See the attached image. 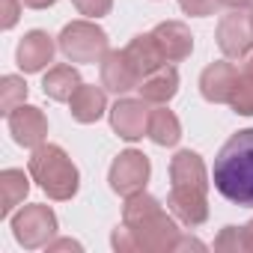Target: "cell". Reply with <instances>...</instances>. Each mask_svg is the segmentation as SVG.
<instances>
[{
    "label": "cell",
    "mask_w": 253,
    "mask_h": 253,
    "mask_svg": "<svg viewBox=\"0 0 253 253\" xmlns=\"http://www.w3.org/2000/svg\"><path fill=\"white\" fill-rule=\"evenodd\" d=\"M211 182L220 197L253 209V128L232 134L214 158Z\"/></svg>",
    "instance_id": "cell-1"
},
{
    "label": "cell",
    "mask_w": 253,
    "mask_h": 253,
    "mask_svg": "<svg viewBox=\"0 0 253 253\" xmlns=\"http://www.w3.org/2000/svg\"><path fill=\"white\" fill-rule=\"evenodd\" d=\"M122 226L131 235V250H176L179 229L161 203L143 191L131 194L122 209Z\"/></svg>",
    "instance_id": "cell-2"
},
{
    "label": "cell",
    "mask_w": 253,
    "mask_h": 253,
    "mask_svg": "<svg viewBox=\"0 0 253 253\" xmlns=\"http://www.w3.org/2000/svg\"><path fill=\"white\" fill-rule=\"evenodd\" d=\"M30 176L51 200H69L78 194V167L60 146H36L30 155Z\"/></svg>",
    "instance_id": "cell-3"
},
{
    "label": "cell",
    "mask_w": 253,
    "mask_h": 253,
    "mask_svg": "<svg viewBox=\"0 0 253 253\" xmlns=\"http://www.w3.org/2000/svg\"><path fill=\"white\" fill-rule=\"evenodd\" d=\"M60 51L72 63H98L107 54V33L89 21H72L60 33Z\"/></svg>",
    "instance_id": "cell-4"
},
{
    "label": "cell",
    "mask_w": 253,
    "mask_h": 253,
    "mask_svg": "<svg viewBox=\"0 0 253 253\" xmlns=\"http://www.w3.org/2000/svg\"><path fill=\"white\" fill-rule=\"evenodd\" d=\"M12 229H15L18 244L36 250V247H45L51 235L57 232V217L48 206H24L12 217Z\"/></svg>",
    "instance_id": "cell-5"
},
{
    "label": "cell",
    "mask_w": 253,
    "mask_h": 253,
    "mask_svg": "<svg viewBox=\"0 0 253 253\" xmlns=\"http://www.w3.org/2000/svg\"><path fill=\"white\" fill-rule=\"evenodd\" d=\"M146 179H149V158L137 149L122 152L110 164V188L122 197H131V194L143 191Z\"/></svg>",
    "instance_id": "cell-6"
},
{
    "label": "cell",
    "mask_w": 253,
    "mask_h": 253,
    "mask_svg": "<svg viewBox=\"0 0 253 253\" xmlns=\"http://www.w3.org/2000/svg\"><path fill=\"white\" fill-rule=\"evenodd\" d=\"M217 45L229 60H241L253 48V21L241 12H229L217 24Z\"/></svg>",
    "instance_id": "cell-7"
},
{
    "label": "cell",
    "mask_w": 253,
    "mask_h": 253,
    "mask_svg": "<svg viewBox=\"0 0 253 253\" xmlns=\"http://www.w3.org/2000/svg\"><path fill=\"white\" fill-rule=\"evenodd\" d=\"M149 107L143 101H134V98H122L113 104L110 110V125H113V131L125 140H137L143 137V131L149 128Z\"/></svg>",
    "instance_id": "cell-8"
},
{
    "label": "cell",
    "mask_w": 253,
    "mask_h": 253,
    "mask_svg": "<svg viewBox=\"0 0 253 253\" xmlns=\"http://www.w3.org/2000/svg\"><path fill=\"white\" fill-rule=\"evenodd\" d=\"M9 131L18 146H42V140L48 134V119L39 107L21 104L9 113Z\"/></svg>",
    "instance_id": "cell-9"
},
{
    "label": "cell",
    "mask_w": 253,
    "mask_h": 253,
    "mask_svg": "<svg viewBox=\"0 0 253 253\" xmlns=\"http://www.w3.org/2000/svg\"><path fill=\"white\" fill-rule=\"evenodd\" d=\"M101 84L110 92H128V89L140 86V75L128 63L125 51H107L104 54V60H101Z\"/></svg>",
    "instance_id": "cell-10"
},
{
    "label": "cell",
    "mask_w": 253,
    "mask_h": 253,
    "mask_svg": "<svg viewBox=\"0 0 253 253\" xmlns=\"http://www.w3.org/2000/svg\"><path fill=\"white\" fill-rule=\"evenodd\" d=\"M167 206L170 211L188 223V226H200L206 217H209V203H206V191H197V188H173L170 197H167Z\"/></svg>",
    "instance_id": "cell-11"
},
{
    "label": "cell",
    "mask_w": 253,
    "mask_h": 253,
    "mask_svg": "<svg viewBox=\"0 0 253 253\" xmlns=\"http://www.w3.org/2000/svg\"><path fill=\"white\" fill-rule=\"evenodd\" d=\"M152 36H155V42H158V48H161V54H164L167 63L185 60V57L191 54V48H194L191 30H188L185 24H179V21H164V24H158V27L152 30Z\"/></svg>",
    "instance_id": "cell-12"
},
{
    "label": "cell",
    "mask_w": 253,
    "mask_h": 253,
    "mask_svg": "<svg viewBox=\"0 0 253 253\" xmlns=\"http://www.w3.org/2000/svg\"><path fill=\"white\" fill-rule=\"evenodd\" d=\"M235 81H238V69L232 63H211L203 78H200V89L209 101H220V104H229L232 98V89H235Z\"/></svg>",
    "instance_id": "cell-13"
},
{
    "label": "cell",
    "mask_w": 253,
    "mask_h": 253,
    "mask_svg": "<svg viewBox=\"0 0 253 253\" xmlns=\"http://www.w3.org/2000/svg\"><path fill=\"white\" fill-rule=\"evenodd\" d=\"M125 57H128V63H131L134 72L140 75V81H143L146 75L158 72V69L167 63L152 33H146V36H134V39L128 42V48H125Z\"/></svg>",
    "instance_id": "cell-14"
},
{
    "label": "cell",
    "mask_w": 253,
    "mask_h": 253,
    "mask_svg": "<svg viewBox=\"0 0 253 253\" xmlns=\"http://www.w3.org/2000/svg\"><path fill=\"white\" fill-rule=\"evenodd\" d=\"M51 60H54V42H51L48 33L33 30V33H27L21 39V45H18V66L24 72H39Z\"/></svg>",
    "instance_id": "cell-15"
},
{
    "label": "cell",
    "mask_w": 253,
    "mask_h": 253,
    "mask_svg": "<svg viewBox=\"0 0 253 253\" xmlns=\"http://www.w3.org/2000/svg\"><path fill=\"white\" fill-rule=\"evenodd\" d=\"M170 179H173V188H197V191H206L209 182H206V167L200 161L197 152L185 149L173 158L170 164Z\"/></svg>",
    "instance_id": "cell-16"
},
{
    "label": "cell",
    "mask_w": 253,
    "mask_h": 253,
    "mask_svg": "<svg viewBox=\"0 0 253 253\" xmlns=\"http://www.w3.org/2000/svg\"><path fill=\"white\" fill-rule=\"evenodd\" d=\"M137 89H140L143 101L164 104V101H170V98L176 95V89H179V72H176L173 66H161L158 72L146 75V78L140 81Z\"/></svg>",
    "instance_id": "cell-17"
},
{
    "label": "cell",
    "mask_w": 253,
    "mask_h": 253,
    "mask_svg": "<svg viewBox=\"0 0 253 253\" xmlns=\"http://www.w3.org/2000/svg\"><path fill=\"white\" fill-rule=\"evenodd\" d=\"M104 107H107V98H104V89H101V86H86V84H81L78 92L72 95V116H75L78 122H86V125H89V122L101 119Z\"/></svg>",
    "instance_id": "cell-18"
},
{
    "label": "cell",
    "mask_w": 253,
    "mask_h": 253,
    "mask_svg": "<svg viewBox=\"0 0 253 253\" xmlns=\"http://www.w3.org/2000/svg\"><path fill=\"white\" fill-rule=\"evenodd\" d=\"M78 86H81V75L72 66H54L45 75V81H42L45 95L54 98V101H72V95L78 92Z\"/></svg>",
    "instance_id": "cell-19"
},
{
    "label": "cell",
    "mask_w": 253,
    "mask_h": 253,
    "mask_svg": "<svg viewBox=\"0 0 253 253\" xmlns=\"http://www.w3.org/2000/svg\"><path fill=\"white\" fill-rule=\"evenodd\" d=\"M30 191V182L24 170H3L0 173V214H12L18 203H24Z\"/></svg>",
    "instance_id": "cell-20"
},
{
    "label": "cell",
    "mask_w": 253,
    "mask_h": 253,
    "mask_svg": "<svg viewBox=\"0 0 253 253\" xmlns=\"http://www.w3.org/2000/svg\"><path fill=\"white\" fill-rule=\"evenodd\" d=\"M146 134H149L158 146H173V143H179V137H182V125H179V119H176L173 110L158 107V110L149 113V128H146Z\"/></svg>",
    "instance_id": "cell-21"
},
{
    "label": "cell",
    "mask_w": 253,
    "mask_h": 253,
    "mask_svg": "<svg viewBox=\"0 0 253 253\" xmlns=\"http://www.w3.org/2000/svg\"><path fill=\"white\" fill-rule=\"evenodd\" d=\"M27 98V84L15 75H6L3 81H0V107H3V113L9 116L15 107H21Z\"/></svg>",
    "instance_id": "cell-22"
},
{
    "label": "cell",
    "mask_w": 253,
    "mask_h": 253,
    "mask_svg": "<svg viewBox=\"0 0 253 253\" xmlns=\"http://www.w3.org/2000/svg\"><path fill=\"white\" fill-rule=\"evenodd\" d=\"M229 104H232L235 113H241V116H253V75H247V72L238 75Z\"/></svg>",
    "instance_id": "cell-23"
},
{
    "label": "cell",
    "mask_w": 253,
    "mask_h": 253,
    "mask_svg": "<svg viewBox=\"0 0 253 253\" xmlns=\"http://www.w3.org/2000/svg\"><path fill=\"white\" fill-rule=\"evenodd\" d=\"M72 3L78 6L81 15H86V18H101V15L110 12L113 0H72Z\"/></svg>",
    "instance_id": "cell-24"
},
{
    "label": "cell",
    "mask_w": 253,
    "mask_h": 253,
    "mask_svg": "<svg viewBox=\"0 0 253 253\" xmlns=\"http://www.w3.org/2000/svg\"><path fill=\"white\" fill-rule=\"evenodd\" d=\"M214 250H241V229L238 226H223V232L214 241Z\"/></svg>",
    "instance_id": "cell-25"
},
{
    "label": "cell",
    "mask_w": 253,
    "mask_h": 253,
    "mask_svg": "<svg viewBox=\"0 0 253 253\" xmlns=\"http://www.w3.org/2000/svg\"><path fill=\"white\" fill-rule=\"evenodd\" d=\"M179 3L188 15H211L223 0H179Z\"/></svg>",
    "instance_id": "cell-26"
},
{
    "label": "cell",
    "mask_w": 253,
    "mask_h": 253,
    "mask_svg": "<svg viewBox=\"0 0 253 253\" xmlns=\"http://www.w3.org/2000/svg\"><path fill=\"white\" fill-rule=\"evenodd\" d=\"M0 3H3V30H9L15 21H18V0H0Z\"/></svg>",
    "instance_id": "cell-27"
},
{
    "label": "cell",
    "mask_w": 253,
    "mask_h": 253,
    "mask_svg": "<svg viewBox=\"0 0 253 253\" xmlns=\"http://www.w3.org/2000/svg\"><path fill=\"white\" fill-rule=\"evenodd\" d=\"M241 250L253 253V220L247 226H241Z\"/></svg>",
    "instance_id": "cell-28"
},
{
    "label": "cell",
    "mask_w": 253,
    "mask_h": 253,
    "mask_svg": "<svg viewBox=\"0 0 253 253\" xmlns=\"http://www.w3.org/2000/svg\"><path fill=\"white\" fill-rule=\"evenodd\" d=\"M69 247L81 250V244H78V241H57V244H48V250H69Z\"/></svg>",
    "instance_id": "cell-29"
},
{
    "label": "cell",
    "mask_w": 253,
    "mask_h": 253,
    "mask_svg": "<svg viewBox=\"0 0 253 253\" xmlns=\"http://www.w3.org/2000/svg\"><path fill=\"white\" fill-rule=\"evenodd\" d=\"M51 3H57V0H24V6H33V9H45Z\"/></svg>",
    "instance_id": "cell-30"
},
{
    "label": "cell",
    "mask_w": 253,
    "mask_h": 253,
    "mask_svg": "<svg viewBox=\"0 0 253 253\" xmlns=\"http://www.w3.org/2000/svg\"><path fill=\"white\" fill-rule=\"evenodd\" d=\"M223 3H226V6H232V9H241V6H250L253 0H223Z\"/></svg>",
    "instance_id": "cell-31"
},
{
    "label": "cell",
    "mask_w": 253,
    "mask_h": 253,
    "mask_svg": "<svg viewBox=\"0 0 253 253\" xmlns=\"http://www.w3.org/2000/svg\"><path fill=\"white\" fill-rule=\"evenodd\" d=\"M244 72H247V75H253V54L247 57V66H244Z\"/></svg>",
    "instance_id": "cell-32"
},
{
    "label": "cell",
    "mask_w": 253,
    "mask_h": 253,
    "mask_svg": "<svg viewBox=\"0 0 253 253\" xmlns=\"http://www.w3.org/2000/svg\"><path fill=\"white\" fill-rule=\"evenodd\" d=\"M250 21H253V15H250Z\"/></svg>",
    "instance_id": "cell-33"
}]
</instances>
